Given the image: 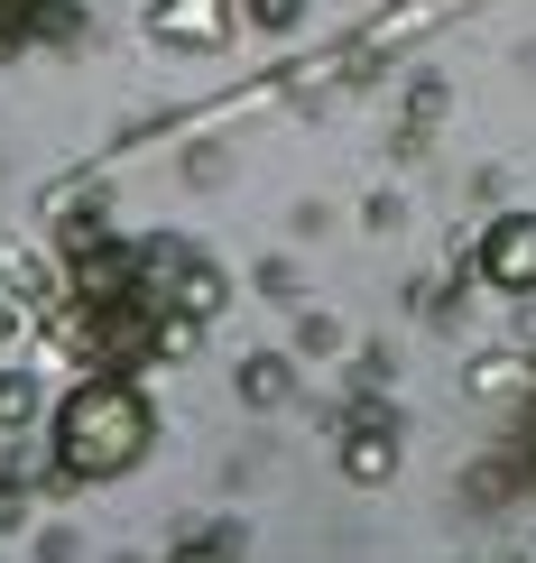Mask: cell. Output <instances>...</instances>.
I'll list each match as a JSON object with an SVG mask.
<instances>
[{
  "mask_svg": "<svg viewBox=\"0 0 536 563\" xmlns=\"http://www.w3.org/2000/svg\"><path fill=\"white\" fill-rule=\"evenodd\" d=\"M176 287H185V314H214V305H222V277L214 268H176Z\"/></svg>",
  "mask_w": 536,
  "mask_h": 563,
  "instance_id": "277c9868",
  "label": "cell"
},
{
  "mask_svg": "<svg viewBox=\"0 0 536 563\" xmlns=\"http://www.w3.org/2000/svg\"><path fill=\"white\" fill-rule=\"evenodd\" d=\"M176 563H222V545H214V536H195V545H176Z\"/></svg>",
  "mask_w": 536,
  "mask_h": 563,
  "instance_id": "52a82bcc",
  "label": "cell"
},
{
  "mask_svg": "<svg viewBox=\"0 0 536 563\" xmlns=\"http://www.w3.org/2000/svg\"><path fill=\"white\" fill-rule=\"evenodd\" d=\"M56 453H65V481H111L149 453V397L130 379H84L75 397L56 407Z\"/></svg>",
  "mask_w": 536,
  "mask_h": 563,
  "instance_id": "6da1fadb",
  "label": "cell"
},
{
  "mask_svg": "<svg viewBox=\"0 0 536 563\" xmlns=\"http://www.w3.org/2000/svg\"><path fill=\"white\" fill-rule=\"evenodd\" d=\"M0 426H29V379H0Z\"/></svg>",
  "mask_w": 536,
  "mask_h": 563,
  "instance_id": "8992f818",
  "label": "cell"
},
{
  "mask_svg": "<svg viewBox=\"0 0 536 563\" xmlns=\"http://www.w3.org/2000/svg\"><path fill=\"white\" fill-rule=\"evenodd\" d=\"M260 19H269V29H287V19H296V0H260Z\"/></svg>",
  "mask_w": 536,
  "mask_h": 563,
  "instance_id": "ba28073f",
  "label": "cell"
},
{
  "mask_svg": "<svg viewBox=\"0 0 536 563\" xmlns=\"http://www.w3.org/2000/svg\"><path fill=\"white\" fill-rule=\"evenodd\" d=\"M481 268H491L500 287H536V213L491 222V241H481Z\"/></svg>",
  "mask_w": 536,
  "mask_h": 563,
  "instance_id": "7a4b0ae2",
  "label": "cell"
},
{
  "mask_svg": "<svg viewBox=\"0 0 536 563\" xmlns=\"http://www.w3.org/2000/svg\"><path fill=\"white\" fill-rule=\"evenodd\" d=\"M287 397V361H250V407H277Z\"/></svg>",
  "mask_w": 536,
  "mask_h": 563,
  "instance_id": "5b68a950",
  "label": "cell"
},
{
  "mask_svg": "<svg viewBox=\"0 0 536 563\" xmlns=\"http://www.w3.org/2000/svg\"><path fill=\"white\" fill-rule=\"evenodd\" d=\"M342 472H352V481H389V472H398V434H389V426H352Z\"/></svg>",
  "mask_w": 536,
  "mask_h": 563,
  "instance_id": "3957f363",
  "label": "cell"
}]
</instances>
